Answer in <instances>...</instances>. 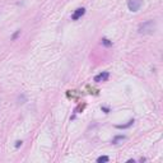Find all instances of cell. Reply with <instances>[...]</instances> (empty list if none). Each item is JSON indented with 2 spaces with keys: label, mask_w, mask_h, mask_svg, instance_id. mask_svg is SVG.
<instances>
[{
  "label": "cell",
  "mask_w": 163,
  "mask_h": 163,
  "mask_svg": "<svg viewBox=\"0 0 163 163\" xmlns=\"http://www.w3.org/2000/svg\"><path fill=\"white\" fill-rule=\"evenodd\" d=\"M157 29V23L156 20L153 19H149L145 20L143 23H140L138 27V33L139 35H153Z\"/></svg>",
  "instance_id": "cell-1"
},
{
  "label": "cell",
  "mask_w": 163,
  "mask_h": 163,
  "mask_svg": "<svg viewBox=\"0 0 163 163\" xmlns=\"http://www.w3.org/2000/svg\"><path fill=\"white\" fill-rule=\"evenodd\" d=\"M143 5V0H127V8L130 12H138Z\"/></svg>",
  "instance_id": "cell-2"
},
{
  "label": "cell",
  "mask_w": 163,
  "mask_h": 163,
  "mask_svg": "<svg viewBox=\"0 0 163 163\" xmlns=\"http://www.w3.org/2000/svg\"><path fill=\"white\" fill-rule=\"evenodd\" d=\"M108 78H110V73H108V71H102V73H100L98 75H96V77H94V82L102 83V82H106Z\"/></svg>",
  "instance_id": "cell-3"
},
{
  "label": "cell",
  "mask_w": 163,
  "mask_h": 163,
  "mask_svg": "<svg viewBox=\"0 0 163 163\" xmlns=\"http://www.w3.org/2000/svg\"><path fill=\"white\" fill-rule=\"evenodd\" d=\"M84 13H85V9H84V8H78V9L73 13L71 19H73V20H78L82 15H84Z\"/></svg>",
  "instance_id": "cell-4"
},
{
  "label": "cell",
  "mask_w": 163,
  "mask_h": 163,
  "mask_svg": "<svg viewBox=\"0 0 163 163\" xmlns=\"http://www.w3.org/2000/svg\"><path fill=\"white\" fill-rule=\"evenodd\" d=\"M125 139H126V136H124V135H117V136H115V138H114V140H112V144L117 145V144L122 143Z\"/></svg>",
  "instance_id": "cell-5"
},
{
  "label": "cell",
  "mask_w": 163,
  "mask_h": 163,
  "mask_svg": "<svg viewBox=\"0 0 163 163\" xmlns=\"http://www.w3.org/2000/svg\"><path fill=\"white\" fill-rule=\"evenodd\" d=\"M134 124V118H133V120H130L127 124H125V125H116V127L117 129H127V127H130V126H131Z\"/></svg>",
  "instance_id": "cell-6"
},
{
  "label": "cell",
  "mask_w": 163,
  "mask_h": 163,
  "mask_svg": "<svg viewBox=\"0 0 163 163\" xmlns=\"http://www.w3.org/2000/svg\"><path fill=\"white\" fill-rule=\"evenodd\" d=\"M26 101H27V100H26V96H24V94H20V96L18 97V103H19V105L26 103Z\"/></svg>",
  "instance_id": "cell-7"
},
{
  "label": "cell",
  "mask_w": 163,
  "mask_h": 163,
  "mask_svg": "<svg viewBox=\"0 0 163 163\" xmlns=\"http://www.w3.org/2000/svg\"><path fill=\"white\" fill-rule=\"evenodd\" d=\"M97 162H98V163H105V162H108V157H106V156L98 157V158H97Z\"/></svg>",
  "instance_id": "cell-8"
},
{
  "label": "cell",
  "mask_w": 163,
  "mask_h": 163,
  "mask_svg": "<svg viewBox=\"0 0 163 163\" xmlns=\"http://www.w3.org/2000/svg\"><path fill=\"white\" fill-rule=\"evenodd\" d=\"M102 43H103L105 46H111L112 45V42L110 40H107V38H102Z\"/></svg>",
  "instance_id": "cell-9"
},
{
  "label": "cell",
  "mask_w": 163,
  "mask_h": 163,
  "mask_svg": "<svg viewBox=\"0 0 163 163\" xmlns=\"http://www.w3.org/2000/svg\"><path fill=\"white\" fill-rule=\"evenodd\" d=\"M19 35H20V31H17V32H15V33H14V35L12 36V41H14V40H17V37H18Z\"/></svg>",
  "instance_id": "cell-10"
},
{
  "label": "cell",
  "mask_w": 163,
  "mask_h": 163,
  "mask_svg": "<svg viewBox=\"0 0 163 163\" xmlns=\"http://www.w3.org/2000/svg\"><path fill=\"white\" fill-rule=\"evenodd\" d=\"M22 144H23V142H22V140H18V142L15 143V148H19Z\"/></svg>",
  "instance_id": "cell-11"
}]
</instances>
